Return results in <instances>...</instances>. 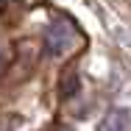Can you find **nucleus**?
Here are the masks:
<instances>
[{
    "label": "nucleus",
    "mask_w": 131,
    "mask_h": 131,
    "mask_svg": "<svg viewBox=\"0 0 131 131\" xmlns=\"http://www.w3.org/2000/svg\"><path fill=\"white\" fill-rule=\"evenodd\" d=\"M59 131H73V128H59Z\"/></svg>",
    "instance_id": "nucleus-6"
},
{
    "label": "nucleus",
    "mask_w": 131,
    "mask_h": 131,
    "mask_svg": "<svg viewBox=\"0 0 131 131\" xmlns=\"http://www.w3.org/2000/svg\"><path fill=\"white\" fill-rule=\"evenodd\" d=\"M59 92H61V98H73L75 92H78V75L70 70L64 78H61V84H59Z\"/></svg>",
    "instance_id": "nucleus-3"
},
{
    "label": "nucleus",
    "mask_w": 131,
    "mask_h": 131,
    "mask_svg": "<svg viewBox=\"0 0 131 131\" xmlns=\"http://www.w3.org/2000/svg\"><path fill=\"white\" fill-rule=\"evenodd\" d=\"M6 64H8V50H6L3 45H0V70H3Z\"/></svg>",
    "instance_id": "nucleus-4"
},
{
    "label": "nucleus",
    "mask_w": 131,
    "mask_h": 131,
    "mask_svg": "<svg viewBox=\"0 0 131 131\" xmlns=\"http://www.w3.org/2000/svg\"><path fill=\"white\" fill-rule=\"evenodd\" d=\"M98 131H131V114L126 109H112L98 126Z\"/></svg>",
    "instance_id": "nucleus-2"
},
{
    "label": "nucleus",
    "mask_w": 131,
    "mask_h": 131,
    "mask_svg": "<svg viewBox=\"0 0 131 131\" xmlns=\"http://www.w3.org/2000/svg\"><path fill=\"white\" fill-rule=\"evenodd\" d=\"M3 8H6V0H0V14H3Z\"/></svg>",
    "instance_id": "nucleus-5"
},
{
    "label": "nucleus",
    "mask_w": 131,
    "mask_h": 131,
    "mask_svg": "<svg viewBox=\"0 0 131 131\" xmlns=\"http://www.w3.org/2000/svg\"><path fill=\"white\" fill-rule=\"evenodd\" d=\"M75 45V31L64 23H53L48 31H45V48L53 53V56H61Z\"/></svg>",
    "instance_id": "nucleus-1"
}]
</instances>
